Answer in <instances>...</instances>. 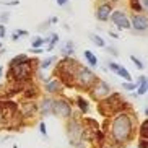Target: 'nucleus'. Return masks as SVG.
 Wrapping results in <instances>:
<instances>
[{
  "mask_svg": "<svg viewBox=\"0 0 148 148\" xmlns=\"http://www.w3.org/2000/svg\"><path fill=\"white\" fill-rule=\"evenodd\" d=\"M135 127H137V119H135L134 109H127L108 117L106 124V140L112 143L116 148L125 147L135 138Z\"/></svg>",
  "mask_w": 148,
  "mask_h": 148,
  "instance_id": "f257e3e1",
  "label": "nucleus"
},
{
  "mask_svg": "<svg viewBox=\"0 0 148 148\" xmlns=\"http://www.w3.org/2000/svg\"><path fill=\"white\" fill-rule=\"evenodd\" d=\"M38 70V60L28 57L25 62H20L16 65H8V77L13 80L16 85H28L33 78V75Z\"/></svg>",
  "mask_w": 148,
  "mask_h": 148,
  "instance_id": "f03ea898",
  "label": "nucleus"
},
{
  "mask_svg": "<svg viewBox=\"0 0 148 148\" xmlns=\"http://www.w3.org/2000/svg\"><path fill=\"white\" fill-rule=\"evenodd\" d=\"M98 112L103 116V117H111L114 114L121 112V111H127V109H132L130 103H127V101L122 99V96L119 93H111L109 96H106L104 99L98 101Z\"/></svg>",
  "mask_w": 148,
  "mask_h": 148,
  "instance_id": "7ed1b4c3",
  "label": "nucleus"
},
{
  "mask_svg": "<svg viewBox=\"0 0 148 148\" xmlns=\"http://www.w3.org/2000/svg\"><path fill=\"white\" fill-rule=\"evenodd\" d=\"M83 124L78 117H69L67 119V137L72 147L75 148H83L82 143H85L86 140L83 138Z\"/></svg>",
  "mask_w": 148,
  "mask_h": 148,
  "instance_id": "20e7f679",
  "label": "nucleus"
},
{
  "mask_svg": "<svg viewBox=\"0 0 148 148\" xmlns=\"http://www.w3.org/2000/svg\"><path fill=\"white\" fill-rule=\"evenodd\" d=\"M96 78L98 77L91 69L78 64V67H77L73 73V88H77V90H90V86L96 82Z\"/></svg>",
  "mask_w": 148,
  "mask_h": 148,
  "instance_id": "39448f33",
  "label": "nucleus"
},
{
  "mask_svg": "<svg viewBox=\"0 0 148 148\" xmlns=\"http://www.w3.org/2000/svg\"><path fill=\"white\" fill-rule=\"evenodd\" d=\"M72 103L67 98H54V104H52V116L60 119H69L72 117Z\"/></svg>",
  "mask_w": 148,
  "mask_h": 148,
  "instance_id": "423d86ee",
  "label": "nucleus"
},
{
  "mask_svg": "<svg viewBox=\"0 0 148 148\" xmlns=\"http://www.w3.org/2000/svg\"><path fill=\"white\" fill-rule=\"evenodd\" d=\"M88 93H90V96H91L95 101H101V99H104L106 96H109L111 93H112V88L109 86L104 80L96 78V82L90 86Z\"/></svg>",
  "mask_w": 148,
  "mask_h": 148,
  "instance_id": "0eeeda50",
  "label": "nucleus"
},
{
  "mask_svg": "<svg viewBox=\"0 0 148 148\" xmlns=\"http://www.w3.org/2000/svg\"><path fill=\"white\" fill-rule=\"evenodd\" d=\"M109 20L112 21V25L117 28L119 31H129L130 29V20H129V15H127L124 10L112 8Z\"/></svg>",
  "mask_w": 148,
  "mask_h": 148,
  "instance_id": "6e6552de",
  "label": "nucleus"
},
{
  "mask_svg": "<svg viewBox=\"0 0 148 148\" xmlns=\"http://www.w3.org/2000/svg\"><path fill=\"white\" fill-rule=\"evenodd\" d=\"M130 20V29H134L135 33H147L148 29V16L147 13H135L132 16H129Z\"/></svg>",
  "mask_w": 148,
  "mask_h": 148,
  "instance_id": "1a4fd4ad",
  "label": "nucleus"
},
{
  "mask_svg": "<svg viewBox=\"0 0 148 148\" xmlns=\"http://www.w3.org/2000/svg\"><path fill=\"white\" fill-rule=\"evenodd\" d=\"M64 88H65L64 83L57 78V77H51V78H47L46 82H44V91H46V95H49V96L60 95V93L64 91Z\"/></svg>",
  "mask_w": 148,
  "mask_h": 148,
  "instance_id": "9d476101",
  "label": "nucleus"
},
{
  "mask_svg": "<svg viewBox=\"0 0 148 148\" xmlns=\"http://www.w3.org/2000/svg\"><path fill=\"white\" fill-rule=\"evenodd\" d=\"M18 111H20L21 119H31L38 114V103L34 99H28L18 106Z\"/></svg>",
  "mask_w": 148,
  "mask_h": 148,
  "instance_id": "9b49d317",
  "label": "nucleus"
},
{
  "mask_svg": "<svg viewBox=\"0 0 148 148\" xmlns=\"http://www.w3.org/2000/svg\"><path fill=\"white\" fill-rule=\"evenodd\" d=\"M112 8H114L112 2H101V3H98V7L95 10V18L101 23L109 21V16H111Z\"/></svg>",
  "mask_w": 148,
  "mask_h": 148,
  "instance_id": "f8f14e48",
  "label": "nucleus"
},
{
  "mask_svg": "<svg viewBox=\"0 0 148 148\" xmlns=\"http://www.w3.org/2000/svg\"><path fill=\"white\" fill-rule=\"evenodd\" d=\"M52 104H54V98L52 96H44L42 99L38 104V114L46 117V116H52Z\"/></svg>",
  "mask_w": 148,
  "mask_h": 148,
  "instance_id": "ddd939ff",
  "label": "nucleus"
},
{
  "mask_svg": "<svg viewBox=\"0 0 148 148\" xmlns=\"http://www.w3.org/2000/svg\"><path fill=\"white\" fill-rule=\"evenodd\" d=\"M59 47V52L62 54V57H73L75 56V42L72 39H65V41H60L57 44Z\"/></svg>",
  "mask_w": 148,
  "mask_h": 148,
  "instance_id": "4468645a",
  "label": "nucleus"
},
{
  "mask_svg": "<svg viewBox=\"0 0 148 148\" xmlns=\"http://www.w3.org/2000/svg\"><path fill=\"white\" fill-rule=\"evenodd\" d=\"M148 91V80L145 75L138 77V82H137V88H135V91H132V96H145Z\"/></svg>",
  "mask_w": 148,
  "mask_h": 148,
  "instance_id": "2eb2a0df",
  "label": "nucleus"
},
{
  "mask_svg": "<svg viewBox=\"0 0 148 148\" xmlns=\"http://www.w3.org/2000/svg\"><path fill=\"white\" fill-rule=\"evenodd\" d=\"M75 104L78 106V109H80V112L82 114H88L90 112V103H88V99L86 98H83V96H77L75 98Z\"/></svg>",
  "mask_w": 148,
  "mask_h": 148,
  "instance_id": "dca6fc26",
  "label": "nucleus"
},
{
  "mask_svg": "<svg viewBox=\"0 0 148 148\" xmlns=\"http://www.w3.org/2000/svg\"><path fill=\"white\" fill-rule=\"evenodd\" d=\"M83 57H85V60H86V64L90 67H96V65H98V57L95 56V52H93V51L85 49V51H83Z\"/></svg>",
  "mask_w": 148,
  "mask_h": 148,
  "instance_id": "f3484780",
  "label": "nucleus"
},
{
  "mask_svg": "<svg viewBox=\"0 0 148 148\" xmlns=\"http://www.w3.org/2000/svg\"><path fill=\"white\" fill-rule=\"evenodd\" d=\"M54 62H57V57L56 56H51V57H47V59H44V60L38 62V69H39V70H49L51 67H52Z\"/></svg>",
  "mask_w": 148,
  "mask_h": 148,
  "instance_id": "a211bd4d",
  "label": "nucleus"
},
{
  "mask_svg": "<svg viewBox=\"0 0 148 148\" xmlns=\"http://www.w3.org/2000/svg\"><path fill=\"white\" fill-rule=\"evenodd\" d=\"M59 42H60V36L57 33H51L49 34V42H47V52H52Z\"/></svg>",
  "mask_w": 148,
  "mask_h": 148,
  "instance_id": "6ab92c4d",
  "label": "nucleus"
},
{
  "mask_svg": "<svg viewBox=\"0 0 148 148\" xmlns=\"http://www.w3.org/2000/svg\"><path fill=\"white\" fill-rule=\"evenodd\" d=\"M90 39H91V42L95 44V46H98V47H103L104 49L106 46H108V44H106V41L103 39V36L101 34H98V33H90Z\"/></svg>",
  "mask_w": 148,
  "mask_h": 148,
  "instance_id": "aec40b11",
  "label": "nucleus"
},
{
  "mask_svg": "<svg viewBox=\"0 0 148 148\" xmlns=\"http://www.w3.org/2000/svg\"><path fill=\"white\" fill-rule=\"evenodd\" d=\"M138 138L148 140V119H143L138 125Z\"/></svg>",
  "mask_w": 148,
  "mask_h": 148,
  "instance_id": "412c9836",
  "label": "nucleus"
},
{
  "mask_svg": "<svg viewBox=\"0 0 148 148\" xmlns=\"http://www.w3.org/2000/svg\"><path fill=\"white\" fill-rule=\"evenodd\" d=\"M116 75H119L121 78H124V82H132L130 72H129L124 65H121V64H119V69H117V72H116Z\"/></svg>",
  "mask_w": 148,
  "mask_h": 148,
  "instance_id": "4be33fe9",
  "label": "nucleus"
},
{
  "mask_svg": "<svg viewBox=\"0 0 148 148\" xmlns=\"http://www.w3.org/2000/svg\"><path fill=\"white\" fill-rule=\"evenodd\" d=\"M31 47H44V38H41V36L31 38Z\"/></svg>",
  "mask_w": 148,
  "mask_h": 148,
  "instance_id": "5701e85b",
  "label": "nucleus"
},
{
  "mask_svg": "<svg viewBox=\"0 0 148 148\" xmlns=\"http://www.w3.org/2000/svg\"><path fill=\"white\" fill-rule=\"evenodd\" d=\"M28 59L26 54H18V56H15L12 60L8 62V65H16V64H20V62H25Z\"/></svg>",
  "mask_w": 148,
  "mask_h": 148,
  "instance_id": "b1692460",
  "label": "nucleus"
},
{
  "mask_svg": "<svg viewBox=\"0 0 148 148\" xmlns=\"http://www.w3.org/2000/svg\"><path fill=\"white\" fill-rule=\"evenodd\" d=\"M135 88H137V83H134V82H124L122 83V90H124V91H135Z\"/></svg>",
  "mask_w": 148,
  "mask_h": 148,
  "instance_id": "393cba45",
  "label": "nucleus"
},
{
  "mask_svg": "<svg viewBox=\"0 0 148 148\" xmlns=\"http://www.w3.org/2000/svg\"><path fill=\"white\" fill-rule=\"evenodd\" d=\"M130 60L134 62V64H135V67H137V69H138V70H145V64H143V62H142V60H140L138 57H135V56H130Z\"/></svg>",
  "mask_w": 148,
  "mask_h": 148,
  "instance_id": "a878e982",
  "label": "nucleus"
},
{
  "mask_svg": "<svg viewBox=\"0 0 148 148\" xmlns=\"http://www.w3.org/2000/svg\"><path fill=\"white\" fill-rule=\"evenodd\" d=\"M137 3H138L142 13H147L148 12V0H137Z\"/></svg>",
  "mask_w": 148,
  "mask_h": 148,
  "instance_id": "bb28decb",
  "label": "nucleus"
},
{
  "mask_svg": "<svg viewBox=\"0 0 148 148\" xmlns=\"http://www.w3.org/2000/svg\"><path fill=\"white\" fill-rule=\"evenodd\" d=\"M117 69H119V64L117 62H108V70H111V72H112V73H116V72H117Z\"/></svg>",
  "mask_w": 148,
  "mask_h": 148,
  "instance_id": "cd10ccee",
  "label": "nucleus"
},
{
  "mask_svg": "<svg viewBox=\"0 0 148 148\" xmlns=\"http://www.w3.org/2000/svg\"><path fill=\"white\" fill-rule=\"evenodd\" d=\"M39 132H41V135H42L44 138L47 137V127H46V122H42V121L39 122Z\"/></svg>",
  "mask_w": 148,
  "mask_h": 148,
  "instance_id": "c85d7f7f",
  "label": "nucleus"
},
{
  "mask_svg": "<svg viewBox=\"0 0 148 148\" xmlns=\"http://www.w3.org/2000/svg\"><path fill=\"white\" fill-rule=\"evenodd\" d=\"M104 49H106V51H108L109 54H112L114 57H117V56H119V52H117V49H116V47H112V46H106Z\"/></svg>",
  "mask_w": 148,
  "mask_h": 148,
  "instance_id": "c756f323",
  "label": "nucleus"
},
{
  "mask_svg": "<svg viewBox=\"0 0 148 148\" xmlns=\"http://www.w3.org/2000/svg\"><path fill=\"white\" fill-rule=\"evenodd\" d=\"M7 38V26L0 23V39H5Z\"/></svg>",
  "mask_w": 148,
  "mask_h": 148,
  "instance_id": "7c9ffc66",
  "label": "nucleus"
},
{
  "mask_svg": "<svg viewBox=\"0 0 148 148\" xmlns=\"http://www.w3.org/2000/svg\"><path fill=\"white\" fill-rule=\"evenodd\" d=\"M28 52L36 54V56H38V54H42L44 52V49L42 47H29V49H28Z\"/></svg>",
  "mask_w": 148,
  "mask_h": 148,
  "instance_id": "2f4dec72",
  "label": "nucleus"
},
{
  "mask_svg": "<svg viewBox=\"0 0 148 148\" xmlns=\"http://www.w3.org/2000/svg\"><path fill=\"white\" fill-rule=\"evenodd\" d=\"M7 21H10V13H0V23L5 25Z\"/></svg>",
  "mask_w": 148,
  "mask_h": 148,
  "instance_id": "473e14b6",
  "label": "nucleus"
},
{
  "mask_svg": "<svg viewBox=\"0 0 148 148\" xmlns=\"http://www.w3.org/2000/svg\"><path fill=\"white\" fill-rule=\"evenodd\" d=\"M137 148H148V140L138 138V145H137Z\"/></svg>",
  "mask_w": 148,
  "mask_h": 148,
  "instance_id": "72a5a7b5",
  "label": "nucleus"
},
{
  "mask_svg": "<svg viewBox=\"0 0 148 148\" xmlns=\"http://www.w3.org/2000/svg\"><path fill=\"white\" fill-rule=\"evenodd\" d=\"M52 23H51V20H47V21H44L42 25L39 26V31H46V29H49V26H51Z\"/></svg>",
  "mask_w": 148,
  "mask_h": 148,
  "instance_id": "f704fd0d",
  "label": "nucleus"
},
{
  "mask_svg": "<svg viewBox=\"0 0 148 148\" xmlns=\"http://www.w3.org/2000/svg\"><path fill=\"white\" fill-rule=\"evenodd\" d=\"M15 33H16L20 38H21V36H29V33H28L26 29H15Z\"/></svg>",
  "mask_w": 148,
  "mask_h": 148,
  "instance_id": "c9c22d12",
  "label": "nucleus"
},
{
  "mask_svg": "<svg viewBox=\"0 0 148 148\" xmlns=\"http://www.w3.org/2000/svg\"><path fill=\"white\" fill-rule=\"evenodd\" d=\"M69 2H70V0H56V3L59 5L60 8H62V7H67V5H69Z\"/></svg>",
  "mask_w": 148,
  "mask_h": 148,
  "instance_id": "e433bc0d",
  "label": "nucleus"
},
{
  "mask_svg": "<svg viewBox=\"0 0 148 148\" xmlns=\"http://www.w3.org/2000/svg\"><path fill=\"white\" fill-rule=\"evenodd\" d=\"M108 34L111 36L112 39H119V34H117V33H116V31H112V29H109V31H108Z\"/></svg>",
  "mask_w": 148,
  "mask_h": 148,
  "instance_id": "4c0bfd02",
  "label": "nucleus"
},
{
  "mask_svg": "<svg viewBox=\"0 0 148 148\" xmlns=\"http://www.w3.org/2000/svg\"><path fill=\"white\" fill-rule=\"evenodd\" d=\"M3 52H5V47H3V44L0 42V56H2V54H3Z\"/></svg>",
  "mask_w": 148,
  "mask_h": 148,
  "instance_id": "58836bf2",
  "label": "nucleus"
},
{
  "mask_svg": "<svg viewBox=\"0 0 148 148\" xmlns=\"http://www.w3.org/2000/svg\"><path fill=\"white\" fill-rule=\"evenodd\" d=\"M2 78H3V67L0 65V80H2Z\"/></svg>",
  "mask_w": 148,
  "mask_h": 148,
  "instance_id": "ea45409f",
  "label": "nucleus"
}]
</instances>
